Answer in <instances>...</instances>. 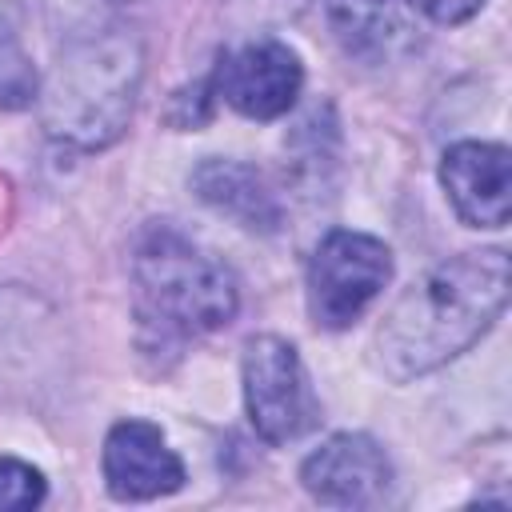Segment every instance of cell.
Returning <instances> with one entry per match:
<instances>
[{
  "label": "cell",
  "mask_w": 512,
  "mask_h": 512,
  "mask_svg": "<svg viewBox=\"0 0 512 512\" xmlns=\"http://www.w3.org/2000/svg\"><path fill=\"white\" fill-rule=\"evenodd\" d=\"M392 280V248L368 232L332 228L308 260V312L320 328H348Z\"/></svg>",
  "instance_id": "4"
},
{
  "label": "cell",
  "mask_w": 512,
  "mask_h": 512,
  "mask_svg": "<svg viewBox=\"0 0 512 512\" xmlns=\"http://www.w3.org/2000/svg\"><path fill=\"white\" fill-rule=\"evenodd\" d=\"M300 484L312 500L332 508H364L380 500L392 484V464L384 448L364 432H336L300 464Z\"/></svg>",
  "instance_id": "7"
},
{
  "label": "cell",
  "mask_w": 512,
  "mask_h": 512,
  "mask_svg": "<svg viewBox=\"0 0 512 512\" xmlns=\"http://www.w3.org/2000/svg\"><path fill=\"white\" fill-rule=\"evenodd\" d=\"M404 4L432 24H464L484 8V0H404Z\"/></svg>",
  "instance_id": "13"
},
{
  "label": "cell",
  "mask_w": 512,
  "mask_h": 512,
  "mask_svg": "<svg viewBox=\"0 0 512 512\" xmlns=\"http://www.w3.org/2000/svg\"><path fill=\"white\" fill-rule=\"evenodd\" d=\"M132 280L144 312L184 336L216 332L240 312V284L224 260L172 224H148L132 248Z\"/></svg>",
  "instance_id": "3"
},
{
  "label": "cell",
  "mask_w": 512,
  "mask_h": 512,
  "mask_svg": "<svg viewBox=\"0 0 512 512\" xmlns=\"http://www.w3.org/2000/svg\"><path fill=\"white\" fill-rule=\"evenodd\" d=\"M192 192L216 208L220 216L236 220L240 228L248 232H260V236H272L280 232L284 224V204L280 196L272 192V184L264 180V172H256L252 164L244 160H224V156H208L196 164L192 172Z\"/></svg>",
  "instance_id": "10"
},
{
  "label": "cell",
  "mask_w": 512,
  "mask_h": 512,
  "mask_svg": "<svg viewBox=\"0 0 512 512\" xmlns=\"http://www.w3.org/2000/svg\"><path fill=\"white\" fill-rule=\"evenodd\" d=\"M104 484L116 500H156L184 488V464L148 420H120L104 436Z\"/></svg>",
  "instance_id": "9"
},
{
  "label": "cell",
  "mask_w": 512,
  "mask_h": 512,
  "mask_svg": "<svg viewBox=\"0 0 512 512\" xmlns=\"http://www.w3.org/2000/svg\"><path fill=\"white\" fill-rule=\"evenodd\" d=\"M440 184L472 228H504L512 212V152L492 140H460L440 160Z\"/></svg>",
  "instance_id": "8"
},
{
  "label": "cell",
  "mask_w": 512,
  "mask_h": 512,
  "mask_svg": "<svg viewBox=\"0 0 512 512\" xmlns=\"http://www.w3.org/2000/svg\"><path fill=\"white\" fill-rule=\"evenodd\" d=\"M240 376H244V408L260 440L288 444L316 424L320 408H316L308 372L300 364L296 344H288L284 336H272V332L252 336L244 344Z\"/></svg>",
  "instance_id": "5"
},
{
  "label": "cell",
  "mask_w": 512,
  "mask_h": 512,
  "mask_svg": "<svg viewBox=\"0 0 512 512\" xmlns=\"http://www.w3.org/2000/svg\"><path fill=\"white\" fill-rule=\"evenodd\" d=\"M48 484L40 476V468L16 460V456H0V512H16V508H36L44 500Z\"/></svg>",
  "instance_id": "12"
},
{
  "label": "cell",
  "mask_w": 512,
  "mask_h": 512,
  "mask_svg": "<svg viewBox=\"0 0 512 512\" xmlns=\"http://www.w3.org/2000/svg\"><path fill=\"white\" fill-rule=\"evenodd\" d=\"M216 96L236 108L248 120H276L284 116L300 88H304V64L300 56L280 40H256L236 52H224L212 72Z\"/></svg>",
  "instance_id": "6"
},
{
  "label": "cell",
  "mask_w": 512,
  "mask_h": 512,
  "mask_svg": "<svg viewBox=\"0 0 512 512\" xmlns=\"http://www.w3.org/2000/svg\"><path fill=\"white\" fill-rule=\"evenodd\" d=\"M508 304V252L484 248L436 264L384 316L376 332L380 368L404 384L468 352Z\"/></svg>",
  "instance_id": "1"
},
{
  "label": "cell",
  "mask_w": 512,
  "mask_h": 512,
  "mask_svg": "<svg viewBox=\"0 0 512 512\" xmlns=\"http://www.w3.org/2000/svg\"><path fill=\"white\" fill-rule=\"evenodd\" d=\"M144 76V48L128 24H96L68 36L40 88L44 132L56 144L96 152L124 136Z\"/></svg>",
  "instance_id": "2"
},
{
  "label": "cell",
  "mask_w": 512,
  "mask_h": 512,
  "mask_svg": "<svg viewBox=\"0 0 512 512\" xmlns=\"http://www.w3.org/2000/svg\"><path fill=\"white\" fill-rule=\"evenodd\" d=\"M40 96V72L20 40L12 8L0 12V108L20 112Z\"/></svg>",
  "instance_id": "11"
}]
</instances>
